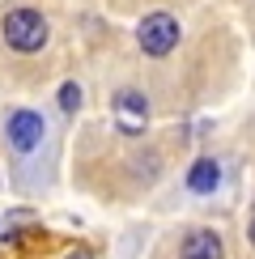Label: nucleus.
Segmentation results:
<instances>
[{
    "instance_id": "1",
    "label": "nucleus",
    "mask_w": 255,
    "mask_h": 259,
    "mask_svg": "<svg viewBox=\"0 0 255 259\" xmlns=\"http://www.w3.org/2000/svg\"><path fill=\"white\" fill-rule=\"evenodd\" d=\"M0 34H5V42H9L13 51L34 56V51L47 47L51 26H47V17H42L38 9H9L5 21H0Z\"/></svg>"
},
{
    "instance_id": "2",
    "label": "nucleus",
    "mask_w": 255,
    "mask_h": 259,
    "mask_svg": "<svg viewBox=\"0 0 255 259\" xmlns=\"http://www.w3.org/2000/svg\"><path fill=\"white\" fill-rule=\"evenodd\" d=\"M179 34H183V30H179V21L170 13H145L141 26H136V42H141V51L153 56V60L170 56V51L179 47Z\"/></svg>"
},
{
    "instance_id": "3",
    "label": "nucleus",
    "mask_w": 255,
    "mask_h": 259,
    "mask_svg": "<svg viewBox=\"0 0 255 259\" xmlns=\"http://www.w3.org/2000/svg\"><path fill=\"white\" fill-rule=\"evenodd\" d=\"M42 132H47V123H42L38 111L17 106V111L5 115V140H9V149H17V153H34V149L42 145Z\"/></svg>"
},
{
    "instance_id": "4",
    "label": "nucleus",
    "mask_w": 255,
    "mask_h": 259,
    "mask_svg": "<svg viewBox=\"0 0 255 259\" xmlns=\"http://www.w3.org/2000/svg\"><path fill=\"white\" fill-rule=\"evenodd\" d=\"M115 123L123 136H141L149 123V98L141 90H119L115 94Z\"/></svg>"
},
{
    "instance_id": "5",
    "label": "nucleus",
    "mask_w": 255,
    "mask_h": 259,
    "mask_svg": "<svg viewBox=\"0 0 255 259\" xmlns=\"http://www.w3.org/2000/svg\"><path fill=\"white\" fill-rule=\"evenodd\" d=\"M179 259H226V242L217 230H191L179 242Z\"/></svg>"
},
{
    "instance_id": "6",
    "label": "nucleus",
    "mask_w": 255,
    "mask_h": 259,
    "mask_svg": "<svg viewBox=\"0 0 255 259\" xmlns=\"http://www.w3.org/2000/svg\"><path fill=\"white\" fill-rule=\"evenodd\" d=\"M217 183H221V166L212 157H200L196 166L187 170V187L196 191V196H208V191H217Z\"/></svg>"
},
{
    "instance_id": "7",
    "label": "nucleus",
    "mask_w": 255,
    "mask_h": 259,
    "mask_svg": "<svg viewBox=\"0 0 255 259\" xmlns=\"http://www.w3.org/2000/svg\"><path fill=\"white\" fill-rule=\"evenodd\" d=\"M60 106H64V111H77V106H81V85L77 81L60 85Z\"/></svg>"
},
{
    "instance_id": "8",
    "label": "nucleus",
    "mask_w": 255,
    "mask_h": 259,
    "mask_svg": "<svg viewBox=\"0 0 255 259\" xmlns=\"http://www.w3.org/2000/svg\"><path fill=\"white\" fill-rule=\"evenodd\" d=\"M247 238H251V246H255V208H251V221H247Z\"/></svg>"
},
{
    "instance_id": "9",
    "label": "nucleus",
    "mask_w": 255,
    "mask_h": 259,
    "mask_svg": "<svg viewBox=\"0 0 255 259\" xmlns=\"http://www.w3.org/2000/svg\"><path fill=\"white\" fill-rule=\"evenodd\" d=\"M68 259H94V255H90V251H72Z\"/></svg>"
}]
</instances>
